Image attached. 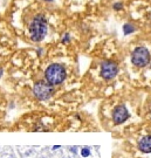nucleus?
Segmentation results:
<instances>
[{
  "instance_id": "f257e3e1",
  "label": "nucleus",
  "mask_w": 151,
  "mask_h": 158,
  "mask_svg": "<svg viewBox=\"0 0 151 158\" xmlns=\"http://www.w3.org/2000/svg\"><path fill=\"white\" fill-rule=\"evenodd\" d=\"M47 29H48V26H47V20L45 15L42 14L36 15L29 25L31 39L35 42L41 41L47 34Z\"/></svg>"
},
{
  "instance_id": "20e7f679",
  "label": "nucleus",
  "mask_w": 151,
  "mask_h": 158,
  "mask_svg": "<svg viewBox=\"0 0 151 158\" xmlns=\"http://www.w3.org/2000/svg\"><path fill=\"white\" fill-rule=\"evenodd\" d=\"M131 61L137 67H145L150 61V54L145 47H137L132 52Z\"/></svg>"
},
{
  "instance_id": "6e6552de",
  "label": "nucleus",
  "mask_w": 151,
  "mask_h": 158,
  "mask_svg": "<svg viewBox=\"0 0 151 158\" xmlns=\"http://www.w3.org/2000/svg\"><path fill=\"white\" fill-rule=\"evenodd\" d=\"M134 31H135V28H134L132 25H130V23H125V25L123 26V32H124V34H130V33H132Z\"/></svg>"
},
{
  "instance_id": "0eeeda50",
  "label": "nucleus",
  "mask_w": 151,
  "mask_h": 158,
  "mask_svg": "<svg viewBox=\"0 0 151 158\" xmlns=\"http://www.w3.org/2000/svg\"><path fill=\"white\" fill-rule=\"evenodd\" d=\"M138 149L142 152L150 153L151 152V136H145L143 137L140 143H138Z\"/></svg>"
},
{
  "instance_id": "423d86ee",
  "label": "nucleus",
  "mask_w": 151,
  "mask_h": 158,
  "mask_svg": "<svg viewBox=\"0 0 151 158\" xmlns=\"http://www.w3.org/2000/svg\"><path fill=\"white\" fill-rule=\"evenodd\" d=\"M129 117V113L127 110V108L124 105H118L114 109V111H112V119H114V122L116 124H121L123 122L128 119Z\"/></svg>"
},
{
  "instance_id": "39448f33",
  "label": "nucleus",
  "mask_w": 151,
  "mask_h": 158,
  "mask_svg": "<svg viewBox=\"0 0 151 158\" xmlns=\"http://www.w3.org/2000/svg\"><path fill=\"white\" fill-rule=\"evenodd\" d=\"M118 71V67L112 61H104L101 65V76L106 80L114 79Z\"/></svg>"
},
{
  "instance_id": "f03ea898",
  "label": "nucleus",
  "mask_w": 151,
  "mask_h": 158,
  "mask_svg": "<svg viewBox=\"0 0 151 158\" xmlns=\"http://www.w3.org/2000/svg\"><path fill=\"white\" fill-rule=\"evenodd\" d=\"M66 75L67 74H66L65 67L62 65H59V63L50 65L45 71V77H46L47 82L50 83L52 86L62 83L66 79Z\"/></svg>"
},
{
  "instance_id": "7ed1b4c3",
  "label": "nucleus",
  "mask_w": 151,
  "mask_h": 158,
  "mask_svg": "<svg viewBox=\"0 0 151 158\" xmlns=\"http://www.w3.org/2000/svg\"><path fill=\"white\" fill-rule=\"evenodd\" d=\"M33 91H34V95L36 96V99L45 101V100H48L49 97L53 95L54 89L50 83H48L46 81H39L34 84Z\"/></svg>"
},
{
  "instance_id": "1a4fd4ad",
  "label": "nucleus",
  "mask_w": 151,
  "mask_h": 158,
  "mask_svg": "<svg viewBox=\"0 0 151 158\" xmlns=\"http://www.w3.org/2000/svg\"><path fill=\"white\" fill-rule=\"evenodd\" d=\"M89 153H90V151H89V149H88V148H83L82 151H81L82 157H88V156H89Z\"/></svg>"
},
{
  "instance_id": "f8f14e48",
  "label": "nucleus",
  "mask_w": 151,
  "mask_h": 158,
  "mask_svg": "<svg viewBox=\"0 0 151 158\" xmlns=\"http://www.w3.org/2000/svg\"><path fill=\"white\" fill-rule=\"evenodd\" d=\"M0 74H3V70H0Z\"/></svg>"
},
{
  "instance_id": "9d476101",
  "label": "nucleus",
  "mask_w": 151,
  "mask_h": 158,
  "mask_svg": "<svg viewBox=\"0 0 151 158\" xmlns=\"http://www.w3.org/2000/svg\"><path fill=\"white\" fill-rule=\"evenodd\" d=\"M122 7H123V5H122V4H120V3H117V4H115V5H114V8H115V9H121Z\"/></svg>"
},
{
  "instance_id": "9b49d317",
  "label": "nucleus",
  "mask_w": 151,
  "mask_h": 158,
  "mask_svg": "<svg viewBox=\"0 0 151 158\" xmlns=\"http://www.w3.org/2000/svg\"><path fill=\"white\" fill-rule=\"evenodd\" d=\"M46 1H53V0H46Z\"/></svg>"
}]
</instances>
